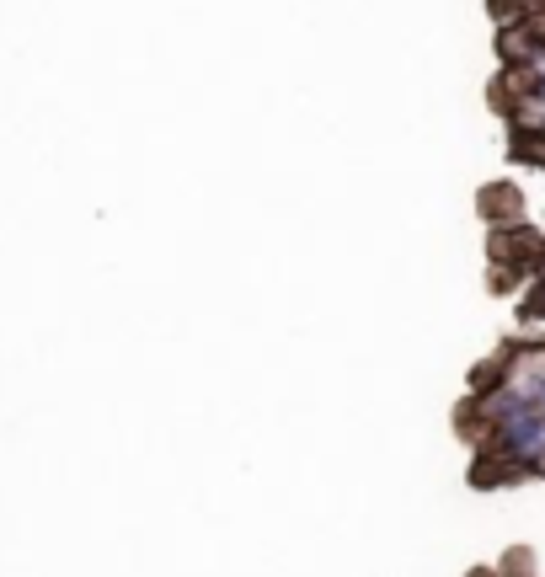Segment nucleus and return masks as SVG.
I'll return each instance as SVG.
<instances>
[{
  "label": "nucleus",
  "instance_id": "nucleus-1",
  "mask_svg": "<svg viewBox=\"0 0 545 577\" xmlns=\"http://www.w3.org/2000/svg\"><path fill=\"white\" fill-rule=\"evenodd\" d=\"M524 316H545V284H535V300L524 305Z\"/></svg>",
  "mask_w": 545,
  "mask_h": 577
},
{
  "label": "nucleus",
  "instance_id": "nucleus-2",
  "mask_svg": "<svg viewBox=\"0 0 545 577\" xmlns=\"http://www.w3.org/2000/svg\"><path fill=\"white\" fill-rule=\"evenodd\" d=\"M529 102H540V107H545V70L535 75V81H529Z\"/></svg>",
  "mask_w": 545,
  "mask_h": 577
}]
</instances>
